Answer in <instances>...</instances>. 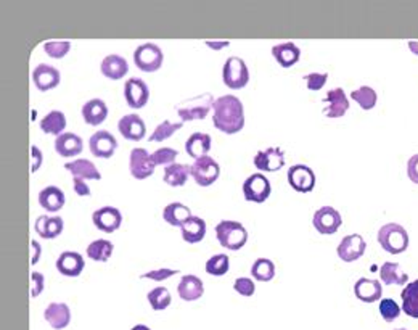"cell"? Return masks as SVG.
Returning <instances> with one entry per match:
<instances>
[{
    "instance_id": "cell-1",
    "label": "cell",
    "mask_w": 418,
    "mask_h": 330,
    "mask_svg": "<svg viewBox=\"0 0 418 330\" xmlns=\"http://www.w3.org/2000/svg\"><path fill=\"white\" fill-rule=\"evenodd\" d=\"M212 124L224 134H236L245 128V108L238 97L222 95L212 105Z\"/></svg>"
},
{
    "instance_id": "cell-2",
    "label": "cell",
    "mask_w": 418,
    "mask_h": 330,
    "mask_svg": "<svg viewBox=\"0 0 418 330\" xmlns=\"http://www.w3.org/2000/svg\"><path fill=\"white\" fill-rule=\"evenodd\" d=\"M376 239L386 253L401 255L408 248V234L406 227L397 224V222H388V224L380 227Z\"/></svg>"
},
{
    "instance_id": "cell-3",
    "label": "cell",
    "mask_w": 418,
    "mask_h": 330,
    "mask_svg": "<svg viewBox=\"0 0 418 330\" xmlns=\"http://www.w3.org/2000/svg\"><path fill=\"white\" fill-rule=\"evenodd\" d=\"M216 237L221 246L230 252H236L243 248L248 241V231L238 221H221L216 226Z\"/></svg>"
},
{
    "instance_id": "cell-4",
    "label": "cell",
    "mask_w": 418,
    "mask_h": 330,
    "mask_svg": "<svg viewBox=\"0 0 418 330\" xmlns=\"http://www.w3.org/2000/svg\"><path fill=\"white\" fill-rule=\"evenodd\" d=\"M214 97L209 92H204L201 95L192 97V99L184 100L177 105V115L182 123L185 121H198L204 119L214 105Z\"/></svg>"
},
{
    "instance_id": "cell-5",
    "label": "cell",
    "mask_w": 418,
    "mask_h": 330,
    "mask_svg": "<svg viewBox=\"0 0 418 330\" xmlns=\"http://www.w3.org/2000/svg\"><path fill=\"white\" fill-rule=\"evenodd\" d=\"M222 81L229 89L240 91L249 82V71L245 60L240 57H230L222 68Z\"/></svg>"
},
{
    "instance_id": "cell-6",
    "label": "cell",
    "mask_w": 418,
    "mask_h": 330,
    "mask_svg": "<svg viewBox=\"0 0 418 330\" xmlns=\"http://www.w3.org/2000/svg\"><path fill=\"white\" fill-rule=\"evenodd\" d=\"M162 50L153 43L138 45L134 52V63L143 73H156L162 67Z\"/></svg>"
},
{
    "instance_id": "cell-7",
    "label": "cell",
    "mask_w": 418,
    "mask_h": 330,
    "mask_svg": "<svg viewBox=\"0 0 418 330\" xmlns=\"http://www.w3.org/2000/svg\"><path fill=\"white\" fill-rule=\"evenodd\" d=\"M190 174L199 187H209L219 179L221 166L217 165L214 158L206 155L195 160L193 165L190 166Z\"/></svg>"
},
{
    "instance_id": "cell-8",
    "label": "cell",
    "mask_w": 418,
    "mask_h": 330,
    "mask_svg": "<svg viewBox=\"0 0 418 330\" xmlns=\"http://www.w3.org/2000/svg\"><path fill=\"white\" fill-rule=\"evenodd\" d=\"M272 187L266 176L261 173L251 174L243 182V195L246 202L264 203L271 197Z\"/></svg>"
},
{
    "instance_id": "cell-9",
    "label": "cell",
    "mask_w": 418,
    "mask_h": 330,
    "mask_svg": "<svg viewBox=\"0 0 418 330\" xmlns=\"http://www.w3.org/2000/svg\"><path fill=\"white\" fill-rule=\"evenodd\" d=\"M343 224V217L340 211L334 210L333 207H322L314 213L312 226L315 231L322 235H332L336 234Z\"/></svg>"
},
{
    "instance_id": "cell-10",
    "label": "cell",
    "mask_w": 418,
    "mask_h": 330,
    "mask_svg": "<svg viewBox=\"0 0 418 330\" xmlns=\"http://www.w3.org/2000/svg\"><path fill=\"white\" fill-rule=\"evenodd\" d=\"M155 163L151 160V155L145 148H134L129 156V171L131 176L137 180H143L151 178L155 173Z\"/></svg>"
},
{
    "instance_id": "cell-11",
    "label": "cell",
    "mask_w": 418,
    "mask_h": 330,
    "mask_svg": "<svg viewBox=\"0 0 418 330\" xmlns=\"http://www.w3.org/2000/svg\"><path fill=\"white\" fill-rule=\"evenodd\" d=\"M124 99L131 108H143L150 99V89H148L147 82L140 78L127 79L124 84Z\"/></svg>"
},
{
    "instance_id": "cell-12",
    "label": "cell",
    "mask_w": 418,
    "mask_h": 330,
    "mask_svg": "<svg viewBox=\"0 0 418 330\" xmlns=\"http://www.w3.org/2000/svg\"><path fill=\"white\" fill-rule=\"evenodd\" d=\"M367 250V241L364 240V237L359 234H351L343 237V240L338 245L336 253L338 258L345 263H354L357 259H360L364 257Z\"/></svg>"
},
{
    "instance_id": "cell-13",
    "label": "cell",
    "mask_w": 418,
    "mask_h": 330,
    "mask_svg": "<svg viewBox=\"0 0 418 330\" xmlns=\"http://www.w3.org/2000/svg\"><path fill=\"white\" fill-rule=\"evenodd\" d=\"M288 184L299 193H309L315 187L314 171L306 165H293L288 171Z\"/></svg>"
},
{
    "instance_id": "cell-14",
    "label": "cell",
    "mask_w": 418,
    "mask_h": 330,
    "mask_svg": "<svg viewBox=\"0 0 418 330\" xmlns=\"http://www.w3.org/2000/svg\"><path fill=\"white\" fill-rule=\"evenodd\" d=\"M254 166L264 173H275L285 166V153L278 147H269L254 155Z\"/></svg>"
},
{
    "instance_id": "cell-15",
    "label": "cell",
    "mask_w": 418,
    "mask_h": 330,
    "mask_svg": "<svg viewBox=\"0 0 418 330\" xmlns=\"http://www.w3.org/2000/svg\"><path fill=\"white\" fill-rule=\"evenodd\" d=\"M92 221H94V224L99 231L105 232V234H113L123 224V215H121L118 208L103 207L100 210L94 211Z\"/></svg>"
},
{
    "instance_id": "cell-16",
    "label": "cell",
    "mask_w": 418,
    "mask_h": 330,
    "mask_svg": "<svg viewBox=\"0 0 418 330\" xmlns=\"http://www.w3.org/2000/svg\"><path fill=\"white\" fill-rule=\"evenodd\" d=\"M32 81H34V86L40 92H49L58 87L60 81H62V74L55 67L40 63L32 71Z\"/></svg>"
},
{
    "instance_id": "cell-17",
    "label": "cell",
    "mask_w": 418,
    "mask_h": 330,
    "mask_svg": "<svg viewBox=\"0 0 418 330\" xmlns=\"http://www.w3.org/2000/svg\"><path fill=\"white\" fill-rule=\"evenodd\" d=\"M118 131L124 139L132 142H140L142 139L147 136L145 123H143V119L136 113L123 116V118L118 121Z\"/></svg>"
},
{
    "instance_id": "cell-18",
    "label": "cell",
    "mask_w": 418,
    "mask_h": 330,
    "mask_svg": "<svg viewBox=\"0 0 418 330\" xmlns=\"http://www.w3.org/2000/svg\"><path fill=\"white\" fill-rule=\"evenodd\" d=\"M90 153L97 158H111L118 148V141L108 131H97L92 134L89 141Z\"/></svg>"
},
{
    "instance_id": "cell-19",
    "label": "cell",
    "mask_w": 418,
    "mask_h": 330,
    "mask_svg": "<svg viewBox=\"0 0 418 330\" xmlns=\"http://www.w3.org/2000/svg\"><path fill=\"white\" fill-rule=\"evenodd\" d=\"M323 102L328 104L327 108L323 110V115L327 116V118H341V116H345L346 111L349 110V99L346 97V92L340 89V87L328 91Z\"/></svg>"
},
{
    "instance_id": "cell-20",
    "label": "cell",
    "mask_w": 418,
    "mask_h": 330,
    "mask_svg": "<svg viewBox=\"0 0 418 330\" xmlns=\"http://www.w3.org/2000/svg\"><path fill=\"white\" fill-rule=\"evenodd\" d=\"M58 272L63 274L66 277H79L86 268V261H84V257L77 252H63L60 255L57 263Z\"/></svg>"
},
{
    "instance_id": "cell-21",
    "label": "cell",
    "mask_w": 418,
    "mask_h": 330,
    "mask_svg": "<svg viewBox=\"0 0 418 330\" xmlns=\"http://www.w3.org/2000/svg\"><path fill=\"white\" fill-rule=\"evenodd\" d=\"M354 294L357 300L364 301V303H375V301H380V298H382L383 287L380 281H375V279L360 277L354 283Z\"/></svg>"
},
{
    "instance_id": "cell-22",
    "label": "cell",
    "mask_w": 418,
    "mask_h": 330,
    "mask_svg": "<svg viewBox=\"0 0 418 330\" xmlns=\"http://www.w3.org/2000/svg\"><path fill=\"white\" fill-rule=\"evenodd\" d=\"M44 319L52 329L63 330L71 322V309L66 303H50L44 311Z\"/></svg>"
},
{
    "instance_id": "cell-23",
    "label": "cell",
    "mask_w": 418,
    "mask_h": 330,
    "mask_svg": "<svg viewBox=\"0 0 418 330\" xmlns=\"http://www.w3.org/2000/svg\"><path fill=\"white\" fill-rule=\"evenodd\" d=\"M100 71L105 78L111 79V81H119V79H123L125 74L129 73L127 60L116 54L106 55V57L101 60Z\"/></svg>"
},
{
    "instance_id": "cell-24",
    "label": "cell",
    "mask_w": 418,
    "mask_h": 330,
    "mask_svg": "<svg viewBox=\"0 0 418 330\" xmlns=\"http://www.w3.org/2000/svg\"><path fill=\"white\" fill-rule=\"evenodd\" d=\"M64 222L60 216H39L36 220L34 229L40 239L53 240L62 235Z\"/></svg>"
},
{
    "instance_id": "cell-25",
    "label": "cell",
    "mask_w": 418,
    "mask_h": 330,
    "mask_svg": "<svg viewBox=\"0 0 418 330\" xmlns=\"http://www.w3.org/2000/svg\"><path fill=\"white\" fill-rule=\"evenodd\" d=\"M84 148L82 139L77 134L73 132H63L62 136L55 139V152L63 158H73L81 155Z\"/></svg>"
},
{
    "instance_id": "cell-26",
    "label": "cell",
    "mask_w": 418,
    "mask_h": 330,
    "mask_svg": "<svg viewBox=\"0 0 418 330\" xmlns=\"http://www.w3.org/2000/svg\"><path fill=\"white\" fill-rule=\"evenodd\" d=\"M177 294L184 301H197L204 295L203 281L193 274H187L180 279L177 285Z\"/></svg>"
},
{
    "instance_id": "cell-27",
    "label": "cell",
    "mask_w": 418,
    "mask_h": 330,
    "mask_svg": "<svg viewBox=\"0 0 418 330\" xmlns=\"http://www.w3.org/2000/svg\"><path fill=\"white\" fill-rule=\"evenodd\" d=\"M64 169L73 174V178H79L82 180H100L101 174L97 169V166L90 160L79 158L71 163H64Z\"/></svg>"
},
{
    "instance_id": "cell-28",
    "label": "cell",
    "mask_w": 418,
    "mask_h": 330,
    "mask_svg": "<svg viewBox=\"0 0 418 330\" xmlns=\"http://www.w3.org/2000/svg\"><path fill=\"white\" fill-rule=\"evenodd\" d=\"M64 202H66V197H64L63 190L57 185H49V187L40 190L39 204L45 211L58 213L60 210H63Z\"/></svg>"
},
{
    "instance_id": "cell-29",
    "label": "cell",
    "mask_w": 418,
    "mask_h": 330,
    "mask_svg": "<svg viewBox=\"0 0 418 330\" xmlns=\"http://www.w3.org/2000/svg\"><path fill=\"white\" fill-rule=\"evenodd\" d=\"M272 57L282 68H291L299 62L301 50L295 43H283L272 47Z\"/></svg>"
},
{
    "instance_id": "cell-30",
    "label": "cell",
    "mask_w": 418,
    "mask_h": 330,
    "mask_svg": "<svg viewBox=\"0 0 418 330\" xmlns=\"http://www.w3.org/2000/svg\"><path fill=\"white\" fill-rule=\"evenodd\" d=\"M82 118L89 126H99L108 118V106L101 99H92L82 106Z\"/></svg>"
},
{
    "instance_id": "cell-31",
    "label": "cell",
    "mask_w": 418,
    "mask_h": 330,
    "mask_svg": "<svg viewBox=\"0 0 418 330\" xmlns=\"http://www.w3.org/2000/svg\"><path fill=\"white\" fill-rule=\"evenodd\" d=\"M211 147L212 139L206 132H193L192 136L187 139V142H185V152H187V155L192 156L193 160L206 156L208 152L211 150Z\"/></svg>"
},
{
    "instance_id": "cell-32",
    "label": "cell",
    "mask_w": 418,
    "mask_h": 330,
    "mask_svg": "<svg viewBox=\"0 0 418 330\" xmlns=\"http://www.w3.org/2000/svg\"><path fill=\"white\" fill-rule=\"evenodd\" d=\"M182 239L187 244H199L206 235V221L203 217L190 216L187 221L180 226Z\"/></svg>"
},
{
    "instance_id": "cell-33",
    "label": "cell",
    "mask_w": 418,
    "mask_h": 330,
    "mask_svg": "<svg viewBox=\"0 0 418 330\" xmlns=\"http://www.w3.org/2000/svg\"><path fill=\"white\" fill-rule=\"evenodd\" d=\"M64 128H66V116L63 111L52 110L44 118L40 119V131L45 134H52V136H62Z\"/></svg>"
},
{
    "instance_id": "cell-34",
    "label": "cell",
    "mask_w": 418,
    "mask_h": 330,
    "mask_svg": "<svg viewBox=\"0 0 418 330\" xmlns=\"http://www.w3.org/2000/svg\"><path fill=\"white\" fill-rule=\"evenodd\" d=\"M402 311L408 318L418 319V279L407 283L406 288L401 292Z\"/></svg>"
},
{
    "instance_id": "cell-35",
    "label": "cell",
    "mask_w": 418,
    "mask_h": 330,
    "mask_svg": "<svg viewBox=\"0 0 418 330\" xmlns=\"http://www.w3.org/2000/svg\"><path fill=\"white\" fill-rule=\"evenodd\" d=\"M190 216H192L190 208L187 207V204H182L179 202L167 204L164 210H162V217H164V221L169 226H174V227L182 226Z\"/></svg>"
},
{
    "instance_id": "cell-36",
    "label": "cell",
    "mask_w": 418,
    "mask_h": 330,
    "mask_svg": "<svg viewBox=\"0 0 418 330\" xmlns=\"http://www.w3.org/2000/svg\"><path fill=\"white\" fill-rule=\"evenodd\" d=\"M380 279L384 285H407L408 276L401 271V266L397 263L386 261L380 268Z\"/></svg>"
},
{
    "instance_id": "cell-37",
    "label": "cell",
    "mask_w": 418,
    "mask_h": 330,
    "mask_svg": "<svg viewBox=\"0 0 418 330\" xmlns=\"http://www.w3.org/2000/svg\"><path fill=\"white\" fill-rule=\"evenodd\" d=\"M190 168L187 165H179V163H174V165H169L164 168V182L171 187H184L187 184V180L190 178Z\"/></svg>"
},
{
    "instance_id": "cell-38",
    "label": "cell",
    "mask_w": 418,
    "mask_h": 330,
    "mask_svg": "<svg viewBox=\"0 0 418 330\" xmlns=\"http://www.w3.org/2000/svg\"><path fill=\"white\" fill-rule=\"evenodd\" d=\"M113 250H114V245L111 244L110 240L99 239V240H94L89 246H87L86 253H87V257L92 259V261L106 263L111 258V255H113Z\"/></svg>"
},
{
    "instance_id": "cell-39",
    "label": "cell",
    "mask_w": 418,
    "mask_h": 330,
    "mask_svg": "<svg viewBox=\"0 0 418 330\" xmlns=\"http://www.w3.org/2000/svg\"><path fill=\"white\" fill-rule=\"evenodd\" d=\"M251 277L259 282H271L275 277V264L267 258H259L251 266Z\"/></svg>"
},
{
    "instance_id": "cell-40",
    "label": "cell",
    "mask_w": 418,
    "mask_h": 330,
    "mask_svg": "<svg viewBox=\"0 0 418 330\" xmlns=\"http://www.w3.org/2000/svg\"><path fill=\"white\" fill-rule=\"evenodd\" d=\"M147 300L153 311H164L169 308L173 296H171V292L166 287H156L151 292H148Z\"/></svg>"
},
{
    "instance_id": "cell-41",
    "label": "cell",
    "mask_w": 418,
    "mask_h": 330,
    "mask_svg": "<svg viewBox=\"0 0 418 330\" xmlns=\"http://www.w3.org/2000/svg\"><path fill=\"white\" fill-rule=\"evenodd\" d=\"M351 99L354 100L362 110L369 111L371 108H375L376 100H378V95H376V92L371 89V87L362 86V87H359V89L352 91Z\"/></svg>"
},
{
    "instance_id": "cell-42",
    "label": "cell",
    "mask_w": 418,
    "mask_h": 330,
    "mask_svg": "<svg viewBox=\"0 0 418 330\" xmlns=\"http://www.w3.org/2000/svg\"><path fill=\"white\" fill-rule=\"evenodd\" d=\"M184 126V123L180 121V123H171L169 119H164L161 124H158L155 131L151 132V136L148 137V141L150 142H162L167 141L169 137H173L175 132L180 131Z\"/></svg>"
},
{
    "instance_id": "cell-43",
    "label": "cell",
    "mask_w": 418,
    "mask_h": 330,
    "mask_svg": "<svg viewBox=\"0 0 418 330\" xmlns=\"http://www.w3.org/2000/svg\"><path fill=\"white\" fill-rule=\"evenodd\" d=\"M204 269H206L209 276H216V277L225 276L230 269V259L227 255H214V257L208 259Z\"/></svg>"
},
{
    "instance_id": "cell-44",
    "label": "cell",
    "mask_w": 418,
    "mask_h": 330,
    "mask_svg": "<svg viewBox=\"0 0 418 330\" xmlns=\"http://www.w3.org/2000/svg\"><path fill=\"white\" fill-rule=\"evenodd\" d=\"M69 50H71V43H68V40H49L44 44V52L55 60L64 58Z\"/></svg>"
},
{
    "instance_id": "cell-45",
    "label": "cell",
    "mask_w": 418,
    "mask_h": 330,
    "mask_svg": "<svg viewBox=\"0 0 418 330\" xmlns=\"http://www.w3.org/2000/svg\"><path fill=\"white\" fill-rule=\"evenodd\" d=\"M177 156H179V152L175 150V148H171V147H162V148H160V150L151 153V160H153V163H155V166L174 165L175 158Z\"/></svg>"
},
{
    "instance_id": "cell-46",
    "label": "cell",
    "mask_w": 418,
    "mask_h": 330,
    "mask_svg": "<svg viewBox=\"0 0 418 330\" xmlns=\"http://www.w3.org/2000/svg\"><path fill=\"white\" fill-rule=\"evenodd\" d=\"M378 309H380V314H382V318L386 320V322H393V320H396L399 318V314H401V308H399V305L391 298L380 300Z\"/></svg>"
},
{
    "instance_id": "cell-47",
    "label": "cell",
    "mask_w": 418,
    "mask_h": 330,
    "mask_svg": "<svg viewBox=\"0 0 418 330\" xmlns=\"http://www.w3.org/2000/svg\"><path fill=\"white\" fill-rule=\"evenodd\" d=\"M175 274H179L177 269H169V268H161V269H153L150 272L142 274V279H150V281L155 282H162L167 281V279H171Z\"/></svg>"
},
{
    "instance_id": "cell-48",
    "label": "cell",
    "mask_w": 418,
    "mask_h": 330,
    "mask_svg": "<svg viewBox=\"0 0 418 330\" xmlns=\"http://www.w3.org/2000/svg\"><path fill=\"white\" fill-rule=\"evenodd\" d=\"M304 81L308 82L309 91H320L325 84H327L328 74L327 73H310V74H306Z\"/></svg>"
},
{
    "instance_id": "cell-49",
    "label": "cell",
    "mask_w": 418,
    "mask_h": 330,
    "mask_svg": "<svg viewBox=\"0 0 418 330\" xmlns=\"http://www.w3.org/2000/svg\"><path fill=\"white\" fill-rule=\"evenodd\" d=\"M235 292L241 296H253L254 292H256V287H254V282L251 281L249 277H240L236 279L234 283Z\"/></svg>"
},
{
    "instance_id": "cell-50",
    "label": "cell",
    "mask_w": 418,
    "mask_h": 330,
    "mask_svg": "<svg viewBox=\"0 0 418 330\" xmlns=\"http://www.w3.org/2000/svg\"><path fill=\"white\" fill-rule=\"evenodd\" d=\"M45 288V277L40 272H32L31 274V296L37 298Z\"/></svg>"
},
{
    "instance_id": "cell-51",
    "label": "cell",
    "mask_w": 418,
    "mask_h": 330,
    "mask_svg": "<svg viewBox=\"0 0 418 330\" xmlns=\"http://www.w3.org/2000/svg\"><path fill=\"white\" fill-rule=\"evenodd\" d=\"M42 163H44V155H42L40 148L32 145L31 147V174H34L40 169Z\"/></svg>"
},
{
    "instance_id": "cell-52",
    "label": "cell",
    "mask_w": 418,
    "mask_h": 330,
    "mask_svg": "<svg viewBox=\"0 0 418 330\" xmlns=\"http://www.w3.org/2000/svg\"><path fill=\"white\" fill-rule=\"evenodd\" d=\"M407 176L413 184H418V153L407 161Z\"/></svg>"
},
{
    "instance_id": "cell-53",
    "label": "cell",
    "mask_w": 418,
    "mask_h": 330,
    "mask_svg": "<svg viewBox=\"0 0 418 330\" xmlns=\"http://www.w3.org/2000/svg\"><path fill=\"white\" fill-rule=\"evenodd\" d=\"M73 185H74V192H76L79 197H90V187L87 185L86 180L79 179V178H73Z\"/></svg>"
},
{
    "instance_id": "cell-54",
    "label": "cell",
    "mask_w": 418,
    "mask_h": 330,
    "mask_svg": "<svg viewBox=\"0 0 418 330\" xmlns=\"http://www.w3.org/2000/svg\"><path fill=\"white\" fill-rule=\"evenodd\" d=\"M42 255V246L37 240H31V266L39 263Z\"/></svg>"
},
{
    "instance_id": "cell-55",
    "label": "cell",
    "mask_w": 418,
    "mask_h": 330,
    "mask_svg": "<svg viewBox=\"0 0 418 330\" xmlns=\"http://www.w3.org/2000/svg\"><path fill=\"white\" fill-rule=\"evenodd\" d=\"M204 44H206L211 50H222L224 47H229L230 45L229 40H221V43H217V40H206Z\"/></svg>"
},
{
    "instance_id": "cell-56",
    "label": "cell",
    "mask_w": 418,
    "mask_h": 330,
    "mask_svg": "<svg viewBox=\"0 0 418 330\" xmlns=\"http://www.w3.org/2000/svg\"><path fill=\"white\" fill-rule=\"evenodd\" d=\"M407 45L408 49H410V52L418 57V40H408Z\"/></svg>"
},
{
    "instance_id": "cell-57",
    "label": "cell",
    "mask_w": 418,
    "mask_h": 330,
    "mask_svg": "<svg viewBox=\"0 0 418 330\" xmlns=\"http://www.w3.org/2000/svg\"><path fill=\"white\" fill-rule=\"evenodd\" d=\"M131 330H151V329H150V327H148V325H143V324H137V325H134V327H132Z\"/></svg>"
},
{
    "instance_id": "cell-58",
    "label": "cell",
    "mask_w": 418,
    "mask_h": 330,
    "mask_svg": "<svg viewBox=\"0 0 418 330\" xmlns=\"http://www.w3.org/2000/svg\"><path fill=\"white\" fill-rule=\"evenodd\" d=\"M394 330H407V329H394Z\"/></svg>"
}]
</instances>
